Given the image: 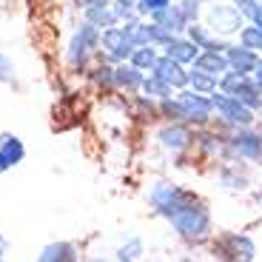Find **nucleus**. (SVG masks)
I'll return each instance as SVG.
<instances>
[{"mask_svg":"<svg viewBox=\"0 0 262 262\" xmlns=\"http://www.w3.org/2000/svg\"><path fill=\"white\" fill-rule=\"evenodd\" d=\"M168 223L174 225V231H177L183 239H188V243H203L205 236L211 234V214L200 200L185 203L177 214L168 216Z\"/></svg>","mask_w":262,"mask_h":262,"instance_id":"nucleus-1","label":"nucleus"},{"mask_svg":"<svg viewBox=\"0 0 262 262\" xmlns=\"http://www.w3.org/2000/svg\"><path fill=\"white\" fill-rule=\"evenodd\" d=\"M220 92L231 94V97H236L239 103L251 105V108H259L262 103V89L256 85V80H251L248 74L243 72H234V69H228V72L220 77Z\"/></svg>","mask_w":262,"mask_h":262,"instance_id":"nucleus-2","label":"nucleus"},{"mask_svg":"<svg viewBox=\"0 0 262 262\" xmlns=\"http://www.w3.org/2000/svg\"><path fill=\"white\" fill-rule=\"evenodd\" d=\"M191 200H194V194H188V191H183L180 185H171V183H157L148 191V203L154 205V211H157L160 216H165V220H168L171 214H177V211L183 208L185 203H191Z\"/></svg>","mask_w":262,"mask_h":262,"instance_id":"nucleus-3","label":"nucleus"},{"mask_svg":"<svg viewBox=\"0 0 262 262\" xmlns=\"http://www.w3.org/2000/svg\"><path fill=\"white\" fill-rule=\"evenodd\" d=\"M211 103H214V112L220 114L225 123L236 125V128H251L254 120H256V114H254L251 105L239 103L236 97H231V94H225V92H220V94L214 92L211 94Z\"/></svg>","mask_w":262,"mask_h":262,"instance_id":"nucleus-4","label":"nucleus"},{"mask_svg":"<svg viewBox=\"0 0 262 262\" xmlns=\"http://www.w3.org/2000/svg\"><path fill=\"white\" fill-rule=\"evenodd\" d=\"M100 34H103V32H100L94 23H89V20L80 26V32L72 37V43H69V52H66V60H69V66H72V69H83V66H85L89 54L97 49Z\"/></svg>","mask_w":262,"mask_h":262,"instance_id":"nucleus-5","label":"nucleus"},{"mask_svg":"<svg viewBox=\"0 0 262 262\" xmlns=\"http://www.w3.org/2000/svg\"><path fill=\"white\" fill-rule=\"evenodd\" d=\"M243 23H245V14L239 12L234 3H214L211 12H208V29H211V32H216L220 37L239 32Z\"/></svg>","mask_w":262,"mask_h":262,"instance_id":"nucleus-6","label":"nucleus"},{"mask_svg":"<svg viewBox=\"0 0 262 262\" xmlns=\"http://www.w3.org/2000/svg\"><path fill=\"white\" fill-rule=\"evenodd\" d=\"M177 100H180V105H183L185 120H188V123L203 125V123H208L211 114H214L211 94H200V92H194V89H180Z\"/></svg>","mask_w":262,"mask_h":262,"instance_id":"nucleus-7","label":"nucleus"},{"mask_svg":"<svg viewBox=\"0 0 262 262\" xmlns=\"http://www.w3.org/2000/svg\"><path fill=\"white\" fill-rule=\"evenodd\" d=\"M100 43H103L105 54H108L112 60H117V63L128 60L131 52L137 49V43L128 37V32H125L123 26H108V29H103V34H100Z\"/></svg>","mask_w":262,"mask_h":262,"instance_id":"nucleus-8","label":"nucleus"},{"mask_svg":"<svg viewBox=\"0 0 262 262\" xmlns=\"http://www.w3.org/2000/svg\"><path fill=\"white\" fill-rule=\"evenodd\" d=\"M214 254L223 259H256V245L245 234H225L214 245Z\"/></svg>","mask_w":262,"mask_h":262,"instance_id":"nucleus-9","label":"nucleus"},{"mask_svg":"<svg viewBox=\"0 0 262 262\" xmlns=\"http://www.w3.org/2000/svg\"><path fill=\"white\" fill-rule=\"evenodd\" d=\"M151 74H157L160 80H165L174 92H180V89H185V85H188V72H185V66L180 63V60L168 57V54L157 57V63H154Z\"/></svg>","mask_w":262,"mask_h":262,"instance_id":"nucleus-10","label":"nucleus"},{"mask_svg":"<svg viewBox=\"0 0 262 262\" xmlns=\"http://www.w3.org/2000/svg\"><path fill=\"white\" fill-rule=\"evenodd\" d=\"M23 157H26V145H23V140L17 137V134H0V174H6V171H12L14 165L23 163Z\"/></svg>","mask_w":262,"mask_h":262,"instance_id":"nucleus-11","label":"nucleus"},{"mask_svg":"<svg viewBox=\"0 0 262 262\" xmlns=\"http://www.w3.org/2000/svg\"><path fill=\"white\" fill-rule=\"evenodd\" d=\"M228 145L236 157H243V160H259L262 157V134H256L251 128L236 131L234 137L228 140Z\"/></svg>","mask_w":262,"mask_h":262,"instance_id":"nucleus-12","label":"nucleus"},{"mask_svg":"<svg viewBox=\"0 0 262 262\" xmlns=\"http://www.w3.org/2000/svg\"><path fill=\"white\" fill-rule=\"evenodd\" d=\"M143 69H137V66L131 63V60H123V63L114 69V85L117 89H125V92H140L143 89Z\"/></svg>","mask_w":262,"mask_h":262,"instance_id":"nucleus-13","label":"nucleus"},{"mask_svg":"<svg viewBox=\"0 0 262 262\" xmlns=\"http://www.w3.org/2000/svg\"><path fill=\"white\" fill-rule=\"evenodd\" d=\"M225 57H228V66L234 69V72H243V74H251L256 69V63H259V54L254 52V49L248 46H228L225 49Z\"/></svg>","mask_w":262,"mask_h":262,"instance_id":"nucleus-14","label":"nucleus"},{"mask_svg":"<svg viewBox=\"0 0 262 262\" xmlns=\"http://www.w3.org/2000/svg\"><path fill=\"white\" fill-rule=\"evenodd\" d=\"M151 20H157L160 26H165L168 32H185V29L191 26V20L183 14V9H180V3H171V6H165V9H160V12H154L151 14Z\"/></svg>","mask_w":262,"mask_h":262,"instance_id":"nucleus-15","label":"nucleus"},{"mask_svg":"<svg viewBox=\"0 0 262 262\" xmlns=\"http://www.w3.org/2000/svg\"><path fill=\"white\" fill-rule=\"evenodd\" d=\"M163 49H165V54H168V57L180 60L183 66L194 63V60H196V54L203 52V49L196 46V43H194L191 37H171V40L165 43Z\"/></svg>","mask_w":262,"mask_h":262,"instance_id":"nucleus-16","label":"nucleus"},{"mask_svg":"<svg viewBox=\"0 0 262 262\" xmlns=\"http://www.w3.org/2000/svg\"><path fill=\"white\" fill-rule=\"evenodd\" d=\"M191 66H194V69H203V72H208V74H216V77H223V74L231 69L225 52H205V49L196 54V60Z\"/></svg>","mask_w":262,"mask_h":262,"instance_id":"nucleus-17","label":"nucleus"},{"mask_svg":"<svg viewBox=\"0 0 262 262\" xmlns=\"http://www.w3.org/2000/svg\"><path fill=\"white\" fill-rule=\"evenodd\" d=\"M191 140H194V134L185 125H168V128L160 131V143L171 151H185L191 145Z\"/></svg>","mask_w":262,"mask_h":262,"instance_id":"nucleus-18","label":"nucleus"},{"mask_svg":"<svg viewBox=\"0 0 262 262\" xmlns=\"http://www.w3.org/2000/svg\"><path fill=\"white\" fill-rule=\"evenodd\" d=\"M40 262H74L77 259V248L72 243H52L37 254Z\"/></svg>","mask_w":262,"mask_h":262,"instance_id":"nucleus-19","label":"nucleus"},{"mask_svg":"<svg viewBox=\"0 0 262 262\" xmlns=\"http://www.w3.org/2000/svg\"><path fill=\"white\" fill-rule=\"evenodd\" d=\"M188 85L194 89V92H200V94H214L216 89H220V77L203 72V69H191L188 72Z\"/></svg>","mask_w":262,"mask_h":262,"instance_id":"nucleus-20","label":"nucleus"},{"mask_svg":"<svg viewBox=\"0 0 262 262\" xmlns=\"http://www.w3.org/2000/svg\"><path fill=\"white\" fill-rule=\"evenodd\" d=\"M157 49L151 46V43H145V46H137L134 49V52H131V63L137 66V69H143V72H151V69H154V63H157Z\"/></svg>","mask_w":262,"mask_h":262,"instance_id":"nucleus-21","label":"nucleus"},{"mask_svg":"<svg viewBox=\"0 0 262 262\" xmlns=\"http://www.w3.org/2000/svg\"><path fill=\"white\" fill-rule=\"evenodd\" d=\"M85 20L89 23H94V26L103 32V29H108V26H117L120 20H117V14L112 12V6H100V9H85Z\"/></svg>","mask_w":262,"mask_h":262,"instance_id":"nucleus-22","label":"nucleus"},{"mask_svg":"<svg viewBox=\"0 0 262 262\" xmlns=\"http://www.w3.org/2000/svg\"><path fill=\"white\" fill-rule=\"evenodd\" d=\"M143 92L148 94V97L163 100V97H171V92H174V89H171V85L165 83V80H160L157 74H148V77L143 80Z\"/></svg>","mask_w":262,"mask_h":262,"instance_id":"nucleus-23","label":"nucleus"},{"mask_svg":"<svg viewBox=\"0 0 262 262\" xmlns=\"http://www.w3.org/2000/svg\"><path fill=\"white\" fill-rule=\"evenodd\" d=\"M239 43L243 46H248V49H254V52H262V32H259V26H243L239 29Z\"/></svg>","mask_w":262,"mask_h":262,"instance_id":"nucleus-24","label":"nucleus"},{"mask_svg":"<svg viewBox=\"0 0 262 262\" xmlns=\"http://www.w3.org/2000/svg\"><path fill=\"white\" fill-rule=\"evenodd\" d=\"M148 26V43L151 46H165L171 37H174V32H168L165 26H160L157 20H151V23H145Z\"/></svg>","mask_w":262,"mask_h":262,"instance_id":"nucleus-25","label":"nucleus"},{"mask_svg":"<svg viewBox=\"0 0 262 262\" xmlns=\"http://www.w3.org/2000/svg\"><path fill=\"white\" fill-rule=\"evenodd\" d=\"M160 112H163L165 117H171V120H185V112H183V105H180V100L163 97L160 100Z\"/></svg>","mask_w":262,"mask_h":262,"instance_id":"nucleus-26","label":"nucleus"},{"mask_svg":"<svg viewBox=\"0 0 262 262\" xmlns=\"http://www.w3.org/2000/svg\"><path fill=\"white\" fill-rule=\"evenodd\" d=\"M134 6H137V14H148L151 17L154 12L171 6V0H134Z\"/></svg>","mask_w":262,"mask_h":262,"instance_id":"nucleus-27","label":"nucleus"},{"mask_svg":"<svg viewBox=\"0 0 262 262\" xmlns=\"http://www.w3.org/2000/svg\"><path fill=\"white\" fill-rule=\"evenodd\" d=\"M140 256H143V243H140V239H131V243H125L123 248L117 251V259H140Z\"/></svg>","mask_w":262,"mask_h":262,"instance_id":"nucleus-28","label":"nucleus"},{"mask_svg":"<svg viewBox=\"0 0 262 262\" xmlns=\"http://www.w3.org/2000/svg\"><path fill=\"white\" fill-rule=\"evenodd\" d=\"M112 12L117 14V20H131L137 6H134V0H112Z\"/></svg>","mask_w":262,"mask_h":262,"instance_id":"nucleus-29","label":"nucleus"},{"mask_svg":"<svg viewBox=\"0 0 262 262\" xmlns=\"http://www.w3.org/2000/svg\"><path fill=\"white\" fill-rule=\"evenodd\" d=\"M14 80H17V74H14V63L3 52H0V83L14 85Z\"/></svg>","mask_w":262,"mask_h":262,"instance_id":"nucleus-30","label":"nucleus"},{"mask_svg":"<svg viewBox=\"0 0 262 262\" xmlns=\"http://www.w3.org/2000/svg\"><path fill=\"white\" fill-rule=\"evenodd\" d=\"M185 32H188V37L194 40V43H196V46H200V49H203L205 43H208V40H211V29H205V26H196V20H194V23H191L188 29H185Z\"/></svg>","mask_w":262,"mask_h":262,"instance_id":"nucleus-31","label":"nucleus"},{"mask_svg":"<svg viewBox=\"0 0 262 262\" xmlns=\"http://www.w3.org/2000/svg\"><path fill=\"white\" fill-rule=\"evenodd\" d=\"M180 9H183V14L191 20V23L200 17V0H180Z\"/></svg>","mask_w":262,"mask_h":262,"instance_id":"nucleus-32","label":"nucleus"},{"mask_svg":"<svg viewBox=\"0 0 262 262\" xmlns=\"http://www.w3.org/2000/svg\"><path fill=\"white\" fill-rule=\"evenodd\" d=\"M94 80L103 85H114V69H108V66H100L97 74H94Z\"/></svg>","mask_w":262,"mask_h":262,"instance_id":"nucleus-33","label":"nucleus"},{"mask_svg":"<svg viewBox=\"0 0 262 262\" xmlns=\"http://www.w3.org/2000/svg\"><path fill=\"white\" fill-rule=\"evenodd\" d=\"M231 3H234V6L245 14V17H251V12H254L256 6H259V0H231Z\"/></svg>","mask_w":262,"mask_h":262,"instance_id":"nucleus-34","label":"nucleus"},{"mask_svg":"<svg viewBox=\"0 0 262 262\" xmlns=\"http://www.w3.org/2000/svg\"><path fill=\"white\" fill-rule=\"evenodd\" d=\"M83 9H100V6H112V0H80Z\"/></svg>","mask_w":262,"mask_h":262,"instance_id":"nucleus-35","label":"nucleus"},{"mask_svg":"<svg viewBox=\"0 0 262 262\" xmlns=\"http://www.w3.org/2000/svg\"><path fill=\"white\" fill-rule=\"evenodd\" d=\"M6 254H9V243H6V236L0 234V259H6Z\"/></svg>","mask_w":262,"mask_h":262,"instance_id":"nucleus-36","label":"nucleus"},{"mask_svg":"<svg viewBox=\"0 0 262 262\" xmlns=\"http://www.w3.org/2000/svg\"><path fill=\"white\" fill-rule=\"evenodd\" d=\"M254 80H256V85L262 89V60L256 63V69H254Z\"/></svg>","mask_w":262,"mask_h":262,"instance_id":"nucleus-37","label":"nucleus"},{"mask_svg":"<svg viewBox=\"0 0 262 262\" xmlns=\"http://www.w3.org/2000/svg\"><path fill=\"white\" fill-rule=\"evenodd\" d=\"M200 3H220V0H200Z\"/></svg>","mask_w":262,"mask_h":262,"instance_id":"nucleus-38","label":"nucleus"},{"mask_svg":"<svg viewBox=\"0 0 262 262\" xmlns=\"http://www.w3.org/2000/svg\"><path fill=\"white\" fill-rule=\"evenodd\" d=\"M256 112H259V114H262V103H259V108H256Z\"/></svg>","mask_w":262,"mask_h":262,"instance_id":"nucleus-39","label":"nucleus"},{"mask_svg":"<svg viewBox=\"0 0 262 262\" xmlns=\"http://www.w3.org/2000/svg\"><path fill=\"white\" fill-rule=\"evenodd\" d=\"M259 3H262V0H259Z\"/></svg>","mask_w":262,"mask_h":262,"instance_id":"nucleus-40","label":"nucleus"}]
</instances>
